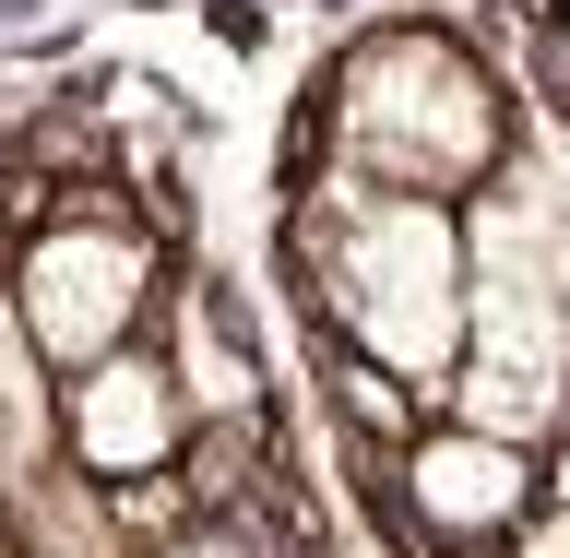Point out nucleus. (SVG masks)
Returning <instances> with one entry per match:
<instances>
[{
	"label": "nucleus",
	"instance_id": "nucleus-1",
	"mask_svg": "<svg viewBox=\"0 0 570 558\" xmlns=\"http://www.w3.org/2000/svg\"><path fill=\"white\" fill-rule=\"evenodd\" d=\"M333 310L356 321V345H381V369H463V321H475V249L440 203H368L333 226Z\"/></svg>",
	"mask_w": 570,
	"mask_h": 558
},
{
	"label": "nucleus",
	"instance_id": "nucleus-2",
	"mask_svg": "<svg viewBox=\"0 0 570 558\" xmlns=\"http://www.w3.org/2000/svg\"><path fill=\"white\" fill-rule=\"evenodd\" d=\"M345 107H368L356 143H368L381 167L428 178V190H452V178H475V167L499 155V96H488V71L463 60V48H440V36H381V48L345 71Z\"/></svg>",
	"mask_w": 570,
	"mask_h": 558
},
{
	"label": "nucleus",
	"instance_id": "nucleus-3",
	"mask_svg": "<svg viewBox=\"0 0 570 558\" xmlns=\"http://www.w3.org/2000/svg\"><path fill=\"white\" fill-rule=\"evenodd\" d=\"M131 310H142V238H119V226H48V238H36V262H24V333L60 356L71 381L119 356Z\"/></svg>",
	"mask_w": 570,
	"mask_h": 558
},
{
	"label": "nucleus",
	"instance_id": "nucleus-4",
	"mask_svg": "<svg viewBox=\"0 0 570 558\" xmlns=\"http://www.w3.org/2000/svg\"><path fill=\"white\" fill-rule=\"evenodd\" d=\"M404 499L440 547H488V535H523L534 523V452L488 440V428H440L404 452Z\"/></svg>",
	"mask_w": 570,
	"mask_h": 558
},
{
	"label": "nucleus",
	"instance_id": "nucleus-5",
	"mask_svg": "<svg viewBox=\"0 0 570 558\" xmlns=\"http://www.w3.org/2000/svg\"><path fill=\"white\" fill-rule=\"evenodd\" d=\"M71 452L96 463V476H155L178 452V392L167 369H142V356H107L71 381Z\"/></svg>",
	"mask_w": 570,
	"mask_h": 558
},
{
	"label": "nucleus",
	"instance_id": "nucleus-6",
	"mask_svg": "<svg viewBox=\"0 0 570 558\" xmlns=\"http://www.w3.org/2000/svg\"><path fill=\"white\" fill-rule=\"evenodd\" d=\"M511 558H570V511H534V523L511 535Z\"/></svg>",
	"mask_w": 570,
	"mask_h": 558
},
{
	"label": "nucleus",
	"instance_id": "nucleus-7",
	"mask_svg": "<svg viewBox=\"0 0 570 558\" xmlns=\"http://www.w3.org/2000/svg\"><path fill=\"white\" fill-rule=\"evenodd\" d=\"M547 511H570V440H559V463H547Z\"/></svg>",
	"mask_w": 570,
	"mask_h": 558
},
{
	"label": "nucleus",
	"instance_id": "nucleus-8",
	"mask_svg": "<svg viewBox=\"0 0 570 558\" xmlns=\"http://www.w3.org/2000/svg\"><path fill=\"white\" fill-rule=\"evenodd\" d=\"M178 558H262V547H238V535H203V547H178Z\"/></svg>",
	"mask_w": 570,
	"mask_h": 558
},
{
	"label": "nucleus",
	"instance_id": "nucleus-9",
	"mask_svg": "<svg viewBox=\"0 0 570 558\" xmlns=\"http://www.w3.org/2000/svg\"><path fill=\"white\" fill-rule=\"evenodd\" d=\"M452 558H475V547H452Z\"/></svg>",
	"mask_w": 570,
	"mask_h": 558
}]
</instances>
